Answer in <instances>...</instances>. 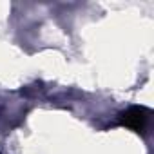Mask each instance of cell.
Listing matches in <instances>:
<instances>
[{
  "label": "cell",
  "instance_id": "cell-1",
  "mask_svg": "<svg viewBox=\"0 0 154 154\" xmlns=\"http://www.w3.org/2000/svg\"><path fill=\"white\" fill-rule=\"evenodd\" d=\"M149 114L150 111L143 105H132L129 107L127 111H123L120 116H118V125L122 127H127L134 132H141L147 125V120H149Z\"/></svg>",
  "mask_w": 154,
  "mask_h": 154
}]
</instances>
